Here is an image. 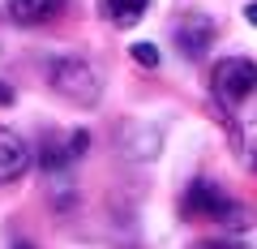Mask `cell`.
I'll return each mask as SVG.
<instances>
[{"label": "cell", "mask_w": 257, "mask_h": 249, "mask_svg": "<svg viewBox=\"0 0 257 249\" xmlns=\"http://www.w3.org/2000/svg\"><path fill=\"white\" fill-rule=\"evenodd\" d=\"M210 95L236 125H257V60L231 56L210 69Z\"/></svg>", "instance_id": "cell-1"}, {"label": "cell", "mask_w": 257, "mask_h": 249, "mask_svg": "<svg viewBox=\"0 0 257 249\" xmlns=\"http://www.w3.org/2000/svg\"><path fill=\"white\" fill-rule=\"evenodd\" d=\"M52 91L77 108H94L99 103V77L82 56H60V60H52Z\"/></svg>", "instance_id": "cell-2"}, {"label": "cell", "mask_w": 257, "mask_h": 249, "mask_svg": "<svg viewBox=\"0 0 257 249\" xmlns=\"http://www.w3.org/2000/svg\"><path fill=\"white\" fill-rule=\"evenodd\" d=\"M172 35H176V47H180L189 60H202V56L210 52V43H214V18L202 13V9H189V13L176 18Z\"/></svg>", "instance_id": "cell-3"}, {"label": "cell", "mask_w": 257, "mask_h": 249, "mask_svg": "<svg viewBox=\"0 0 257 249\" xmlns=\"http://www.w3.org/2000/svg\"><path fill=\"white\" fill-rule=\"evenodd\" d=\"M231 198L223 194L214 181H193L189 189H184V198H180V211H184V219H206V223H219V215H223V206H227Z\"/></svg>", "instance_id": "cell-4"}, {"label": "cell", "mask_w": 257, "mask_h": 249, "mask_svg": "<svg viewBox=\"0 0 257 249\" xmlns=\"http://www.w3.org/2000/svg\"><path fill=\"white\" fill-rule=\"evenodd\" d=\"M26 168H30L26 142H22L13 129H0V185L22 181V176H26Z\"/></svg>", "instance_id": "cell-5"}, {"label": "cell", "mask_w": 257, "mask_h": 249, "mask_svg": "<svg viewBox=\"0 0 257 249\" xmlns=\"http://www.w3.org/2000/svg\"><path fill=\"white\" fill-rule=\"evenodd\" d=\"M120 146H124L128 159L150 163V159L159 155V146H163V138H159V129H150V125H124V129H120Z\"/></svg>", "instance_id": "cell-6"}, {"label": "cell", "mask_w": 257, "mask_h": 249, "mask_svg": "<svg viewBox=\"0 0 257 249\" xmlns=\"http://www.w3.org/2000/svg\"><path fill=\"white\" fill-rule=\"evenodd\" d=\"M64 13V0H9V18L22 26H47Z\"/></svg>", "instance_id": "cell-7"}, {"label": "cell", "mask_w": 257, "mask_h": 249, "mask_svg": "<svg viewBox=\"0 0 257 249\" xmlns=\"http://www.w3.org/2000/svg\"><path fill=\"white\" fill-rule=\"evenodd\" d=\"M146 9H150V0H99V13L111 26H133V22H142Z\"/></svg>", "instance_id": "cell-8"}, {"label": "cell", "mask_w": 257, "mask_h": 249, "mask_svg": "<svg viewBox=\"0 0 257 249\" xmlns=\"http://www.w3.org/2000/svg\"><path fill=\"white\" fill-rule=\"evenodd\" d=\"M253 223H257V211L244 206V202H236V198H231V202L223 206V215H219V228L227 232V236H240V232H248Z\"/></svg>", "instance_id": "cell-9"}, {"label": "cell", "mask_w": 257, "mask_h": 249, "mask_svg": "<svg viewBox=\"0 0 257 249\" xmlns=\"http://www.w3.org/2000/svg\"><path fill=\"white\" fill-rule=\"evenodd\" d=\"M128 56H133L142 69H159V47L155 43H133V47H128Z\"/></svg>", "instance_id": "cell-10"}, {"label": "cell", "mask_w": 257, "mask_h": 249, "mask_svg": "<svg viewBox=\"0 0 257 249\" xmlns=\"http://www.w3.org/2000/svg\"><path fill=\"white\" fill-rule=\"evenodd\" d=\"M86 146H90V138H86V129H77V133H73V138L64 142V150H69V159H73V163H77V159H82V155H86Z\"/></svg>", "instance_id": "cell-11"}, {"label": "cell", "mask_w": 257, "mask_h": 249, "mask_svg": "<svg viewBox=\"0 0 257 249\" xmlns=\"http://www.w3.org/2000/svg\"><path fill=\"white\" fill-rule=\"evenodd\" d=\"M0 103H5V108L13 103V86H0Z\"/></svg>", "instance_id": "cell-12"}, {"label": "cell", "mask_w": 257, "mask_h": 249, "mask_svg": "<svg viewBox=\"0 0 257 249\" xmlns=\"http://www.w3.org/2000/svg\"><path fill=\"white\" fill-rule=\"evenodd\" d=\"M244 13H248V22H253V26H257V5H248Z\"/></svg>", "instance_id": "cell-13"}, {"label": "cell", "mask_w": 257, "mask_h": 249, "mask_svg": "<svg viewBox=\"0 0 257 249\" xmlns=\"http://www.w3.org/2000/svg\"><path fill=\"white\" fill-rule=\"evenodd\" d=\"M253 168H257V150H253Z\"/></svg>", "instance_id": "cell-14"}, {"label": "cell", "mask_w": 257, "mask_h": 249, "mask_svg": "<svg viewBox=\"0 0 257 249\" xmlns=\"http://www.w3.org/2000/svg\"><path fill=\"white\" fill-rule=\"evenodd\" d=\"M18 249H30V245H18Z\"/></svg>", "instance_id": "cell-15"}]
</instances>
